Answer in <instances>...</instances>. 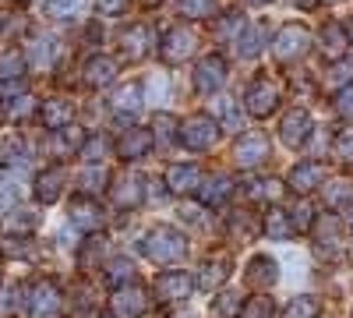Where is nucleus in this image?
I'll use <instances>...</instances> for the list:
<instances>
[{"label": "nucleus", "instance_id": "obj_23", "mask_svg": "<svg viewBox=\"0 0 353 318\" xmlns=\"http://www.w3.org/2000/svg\"><path fill=\"white\" fill-rule=\"evenodd\" d=\"M113 78H117L113 57H92V61L85 64V85L88 89H106V85H113Z\"/></svg>", "mask_w": 353, "mask_h": 318}, {"label": "nucleus", "instance_id": "obj_5", "mask_svg": "<svg viewBox=\"0 0 353 318\" xmlns=\"http://www.w3.org/2000/svg\"><path fill=\"white\" fill-rule=\"evenodd\" d=\"M223 81H226V61H223L219 53H209V57H201V61L194 64V89L201 96L219 92Z\"/></svg>", "mask_w": 353, "mask_h": 318}, {"label": "nucleus", "instance_id": "obj_54", "mask_svg": "<svg viewBox=\"0 0 353 318\" xmlns=\"http://www.w3.org/2000/svg\"><path fill=\"white\" fill-rule=\"evenodd\" d=\"M103 177H106L103 170H99V173H96V170H92V173H85V184H88V191H96V184H103Z\"/></svg>", "mask_w": 353, "mask_h": 318}, {"label": "nucleus", "instance_id": "obj_32", "mask_svg": "<svg viewBox=\"0 0 353 318\" xmlns=\"http://www.w3.org/2000/svg\"><path fill=\"white\" fill-rule=\"evenodd\" d=\"M138 106H141V81H131V85H124V89H117V96H113L117 113H134Z\"/></svg>", "mask_w": 353, "mask_h": 318}, {"label": "nucleus", "instance_id": "obj_49", "mask_svg": "<svg viewBox=\"0 0 353 318\" xmlns=\"http://www.w3.org/2000/svg\"><path fill=\"white\" fill-rule=\"evenodd\" d=\"M156 128H159V138L163 141H173V131L181 128V121H173L170 113H156Z\"/></svg>", "mask_w": 353, "mask_h": 318}, {"label": "nucleus", "instance_id": "obj_47", "mask_svg": "<svg viewBox=\"0 0 353 318\" xmlns=\"http://www.w3.org/2000/svg\"><path fill=\"white\" fill-rule=\"evenodd\" d=\"M336 110H339V117L353 121V81L343 85V89L336 92Z\"/></svg>", "mask_w": 353, "mask_h": 318}, {"label": "nucleus", "instance_id": "obj_12", "mask_svg": "<svg viewBox=\"0 0 353 318\" xmlns=\"http://www.w3.org/2000/svg\"><path fill=\"white\" fill-rule=\"evenodd\" d=\"M279 138H283V146H290V149H301L304 141L311 138V113H307L304 106L290 110L286 117H283V124H279Z\"/></svg>", "mask_w": 353, "mask_h": 318}, {"label": "nucleus", "instance_id": "obj_48", "mask_svg": "<svg viewBox=\"0 0 353 318\" xmlns=\"http://www.w3.org/2000/svg\"><path fill=\"white\" fill-rule=\"evenodd\" d=\"M0 156H4V163H25V146H21V138H8L4 149H0Z\"/></svg>", "mask_w": 353, "mask_h": 318}, {"label": "nucleus", "instance_id": "obj_40", "mask_svg": "<svg viewBox=\"0 0 353 318\" xmlns=\"http://www.w3.org/2000/svg\"><path fill=\"white\" fill-rule=\"evenodd\" d=\"M325 81H329V85H339V81L350 85V81H353V57H339V61H332Z\"/></svg>", "mask_w": 353, "mask_h": 318}, {"label": "nucleus", "instance_id": "obj_11", "mask_svg": "<svg viewBox=\"0 0 353 318\" xmlns=\"http://www.w3.org/2000/svg\"><path fill=\"white\" fill-rule=\"evenodd\" d=\"M61 311V290H57L53 279H39L28 294V315L32 318H53Z\"/></svg>", "mask_w": 353, "mask_h": 318}, {"label": "nucleus", "instance_id": "obj_24", "mask_svg": "<svg viewBox=\"0 0 353 318\" xmlns=\"http://www.w3.org/2000/svg\"><path fill=\"white\" fill-rule=\"evenodd\" d=\"M230 195H233V177H226V173H216V177H209L205 184H198V198H201L209 209L223 206Z\"/></svg>", "mask_w": 353, "mask_h": 318}, {"label": "nucleus", "instance_id": "obj_46", "mask_svg": "<svg viewBox=\"0 0 353 318\" xmlns=\"http://www.w3.org/2000/svg\"><path fill=\"white\" fill-rule=\"evenodd\" d=\"M325 201H329V206H343V201H353V184H350V181H336V184L329 188Z\"/></svg>", "mask_w": 353, "mask_h": 318}, {"label": "nucleus", "instance_id": "obj_41", "mask_svg": "<svg viewBox=\"0 0 353 318\" xmlns=\"http://www.w3.org/2000/svg\"><path fill=\"white\" fill-rule=\"evenodd\" d=\"M332 156H336L339 163H353V128H346V131L336 135V141H332Z\"/></svg>", "mask_w": 353, "mask_h": 318}, {"label": "nucleus", "instance_id": "obj_6", "mask_svg": "<svg viewBox=\"0 0 353 318\" xmlns=\"http://www.w3.org/2000/svg\"><path fill=\"white\" fill-rule=\"evenodd\" d=\"M110 308H113V318H141L145 311H149V294H145L141 286H134V283L117 286Z\"/></svg>", "mask_w": 353, "mask_h": 318}, {"label": "nucleus", "instance_id": "obj_36", "mask_svg": "<svg viewBox=\"0 0 353 318\" xmlns=\"http://www.w3.org/2000/svg\"><path fill=\"white\" fill-rule=\"evenodd\" d=\"M237 318H276V304L265 297V294H258V297H251V301L241 308Z\"/></svg>", "mask_w": 353, "mask_h": 318}, {"label": "nucleus", "instance_id": "obj_50", "mask_svg": "<svg viewBox=\"0 0 353 318\" xmlns=\"http://www.w3.org/2000/svg\"><path fill=\"white\" fill-rule=\"evenodd\" d=\"M18 297H21V290H18V286L4 290V301H0V318H11V315L18 311Z\"/></svg>", "mask_w": 353, "mask_h": 318}, {"label": "nucleus", "instance_id": "obj_9", "mask_svg": "<svg viewBox=\"0 0 353 318\" xmlns=\"http://www.w3.org/2000/svg\"><path fill=\"white\" fill-rule=\"evenodd\" d=\"M265 159H269V138H265L261 131H251L237 141V149H233V163H237L241 170H254L261 166Z\"/></svg>", "mask_w": 353, "mask_h": 318}, {"label": "nucleus", "instance_id": "obj_60", "mask_svg": "<svg viewBox=\"0 0 353 318\" xmlns=\"http://www.w3.org/2000/svg\"><path fill=\"white\" fill-rule=\"evenodd\" d=\"M325 4H339V0H325Z\"/></svg>", "mask_w": 353, "mask_h": 318}, {"label": "nucleus", "instance_id": "obj_51", "mask_svg": "<svg viewBox=\"0 0 353 318\" xmlns=\"http://www.w3.org/2000/svg\"><path fill=\"white\" fill-rule=\"evenodd\" d=\"M96 8H99V14L117 18V14H124V11H128V0H96Z\"/></svg>", "mask_w": 353, "mask_h": 318}, {"label": "nucleus", "instance_id": "obj_2", "mask_svg": "<svg viewBox=\"0 0 353 318\" xmlns=\"http://www.w3.org/2000/svg\"><path fill=\"white\" fill-rule=\"evenodd\" d=\"M184 141V149H191V152H209L216 141H219V124H216V117H209V113H194V117H188V121H181V128H176Z\"/></svg>", "mask_w": 353, "mask_h": 318}, {"label": "nucleus", "instance_id": "obj_20", "mask_svg": "<svg viewBox=\"0 0 353 318\" xmlns=\"http://www.w3.org/2000/svg\"><path fill=\"white\" fill-rule=\"evenodd\" d=\"M156 146V138L152 131H145V128H131L121 135V141H117V152H121V159H141V156H149Z\"/></svg>", "mask_w": 353, "mask_h": 318}, {"label": "nucleus", "instance_id": "obj_22", "mask_svg": "<svg viewBox=\"0 0 353 318\" xmlns=\"http://www.w3.org/2000/svg\"><path fill=\"white\" fill-rule=\"evenodd\" d=\"M71 117H74V103H71V99H61V96H57V99H46L43 110H39V121H43V128H50V131L68 128Z\"/></svg>", "mask_w": 353, "mask_h": 318}, {"label": "nucleus", "instance_id": "obj_35", "mask_svg": "<svg viewBox=\"0 0 353 318\" xmlns=\"http://www.w3.org/2000/svg\"><path fill=\"white\" fill-rule=\"evenodd\" d=\"M230 234L237 237L241 244H248V241H254V234H258V223L251 219V212H233V216H230Z\"/></svg>", "mask_w": 353, "mask_h": 318}, {"label": "nucleus", "instance_id": "obj_14", "mask_svg": "<svg viewBox=\"0 0 353 318\" xmlns=\"http://www.w3.org/2000/svg\"><path fill=\"white\" fill-rule=\"evenodd\" d=\"M314 248L325 258H339L343 255V230H339L336 216H321L314 223Z\"/></svg>", "mask_w": 353, "mask_h": 318}, {"label": "nucleus", "instance_id": "obj_8", "mask_svg": "<svg viewBox=\"0 0 353 318\" xmlns=\"http://www.w3.org/2000/svg\"><path fill=\"white\" fill-rule=\"evenodd\" d=\"M230 269H233V262H230V255L226 251H216V255H209L201 262V269H198V290H205V294H212V290H219V286L230 279Z\"/></svg>", "mask_w": 353, "mask_h": 318}, {"label": "nucleus", "instance_id": "obj_4", "mask_svg": "<svg viewBox=\"0 0 353 318\" xmlns=\"http://www.w3.org/2000/svg\"><path fill=\"white\" fill-rule=\"evenodd\" d=\"M244 106L251 117H269V113H276L279 106V85L269 81V78H254L248 85V92H244Z\"/></svg>", "mask_w": 353, "mask_h": 318}, {"label": "nucleus", "instance_id": "obj_33", "mask_svg": "<svg viewBox=\"0 0 353 318\" xmlns=\"http://www.w3.org/2000/svg\"><path fill=\"white\" fill-rule=\"evenodd\" d=\"M241 308H244V304H241V294H237V290H223V294L212 301L209 311H212V318H237Z\"/></svg>", "mask_w": 353, "mask_h": 318}, {"label": "nucleus", "instance_id": "obj_59", "mask_svg": "<svg viewBox=\"0 0 353 318\" xmlns=\"http://www.w3.org/2000/svg\"><path fill=\"white\" fill-rule=\"evenodd\" d=\"M145 4H149V8H152V4H159V0H145Z\"/></svg>", "mask_w": 353, "mask_h": 318}, {"label": "nucleus", "instance_id": "obj_34", "mask_svg": "<svg viewBox=\"0 0 353 318\" xmlns=\"http://www.w3.org/2000/svg\"><path fill=\"white\" fill-rule=\"evenodd\" d=\"M248 195H251L254 201H279V198H283V184L272 181V177H258V181H251Z\"/></svg>", "mask_w": 353, "mask_h": 318}, {"label": "nucleus", "instance_id": "obj_29", "mask_svg": "<svg viewBox=\"0 0 353 318\" xmlns=\"http://www.w3.org/2000/svg\"><path fill=\"white\" fill-rule=\"evenodd\" d=\"M233 43H237V53H241V57H254V53L265 46V25H251V28L244 25L241 36L233 39Z\"/></svg>", "mask_w": 353, "mask_h": 318}, {"label": "nucleus", "instance_id": "obj_13", "mask_svg": "<svg viewBox=\"0 0 353 318\" xmlns=\"http://www.w3.org/2000/svg\"><path fill=\"white\" fill-rule=\"evenodd\" d=\"M191 294V276L181 272V269H170V272H159L156 276V301L159 304H176Z\"/></svg>", "mask_w": 353, "mask_h": 318}, {"label": "nucleus", "instance_id": "obj_37", "mask_svg": "<svg viewBox=\"0 0 353 318\" xmlns=\"http://www.w3.org/2000/svg\"><path fill=\"white\" fill-rule=\"evenodd\" d=\"M241 28H244V14L230 11V14H223V21L216 25V39H219V43H230V39L241 36Z\"/></svg>", "mask_w": 353, "mask_h": 318}, {"label": "nucleus", "instance_id": "obj_39", "mask_svg": "<svg viewBox=\"0 0 353 318\" xmlns=\"http://www.w3.org/2000/svg\"><path fill=\"white\" fill-rule=\"evenodd\" d=\"M212 110H216V117L233 131V128H241V113H237V103L233 99H226V96H219L216 103H212Z\"/></svg>", "mask_w": 353, "mask_h": 318}, {"label": "nucleus", "instance_id": "obj_7", "mask_svg": "<svg viewBox=\"0 0 353 318\" xmlns=\"http://www.w3.org/2000/svg\"><path fill=\"white\" fill-rule=\"evenodd\" d=\"M110 198H113L121 209H138L141 198H145V177H141V173H134V170L117 173L113 188H110Z\"/></svg>", "mask_w": 353, "mask_h": 318}, {"label": "nucleus", "instance_id": "obj_52", "mask_svg": "<svg viewBox=\"0 0 353 318\" xmlns=\"http://www.w3.org/2000/svg\"><path fill=\"white\" fill-rule=\"evenodd\" d=\"M28 113H32V96H21V99H14L11 103V117H28Z\"/></svg>", "mask_w": 353, "mask_h": 318}, {"label": "nucleus", "instance_id": "obj_26", "mask_svg": "<svg viewBox=\"0 0 353 318\" xmlns=\"http://www.w3.org/2000/svg\"><path fill=\"white\" fill-rule=\"evenodd\" d=\"M346 46H350V32H346L339 21H329L325 28H321V53H325L329 61L346 57Z\"/></svg>", "mask_w": 353, "mask_h": 318}, {"label": "nucleus", "instance_id": "obj_28", "mask_svg": "<svg viewBox=\"0 0 353 318\" xmlns=\"http://www.w3.org/2000/svg\"><path fill=\"white\" fill-rule=\"evenodd\" d=\"M283 318H321V301L311 294H301L283 308Z\"/></svg>", "mask_w": 353, "mask_h": 318}, {"label": "nucleus", "instance_id": "obj_10", "mask_svg": "<svg viewBox=\"0 0 353 318\" xmlns=\"http://www.w3.org/2000/svg\"><path fill=\"white\" fill-rule=\"evenodd\" d=\"M244 283L251 286V290L265 294V290H272V286L279 283V262L272 255H254L251 262H248V276Z\"/></svg>", "mask_w": 353, "mask_h": 318}, {"label": "nucleus", "instance_id": "obj_19", "mask_svg": "<svg viewBox=\"0 0 353 318\" xmlns=\"http://www.w3.org/2000/svg\"><path fill=\"white\" fill-rule=\"evenodd\" d=\"M198 184H201V170L194 163H173L166 170V188L173 195H194Z\"/></svg>", "mask_w": 353, "mask_h": 318}, {"label": "nucleus", "instance_id": "obj_53", "mask_svg": "<svg viewBox=\"0 0 353 318\" xmlns=\"http://www.w3.org/2000/svg\"><path fill=\"white\" fill-rule=\"evenodd\" d=\"M11 198H14V188H11L8 181H0V209H8Z\"/></svg>", "mask_w": 353, "mask_h": 318}, {"label": "nucleus", "instance_id": "obj_18", "mask_svg": "<svg viewBox=\"0 0 353 318\" xmlns=\"http://www.w3.org/2000/svg\"><path fill=\"white\" fill-rule=\"evenodd\" d=\"M152 46H156V36H152L149 25H131L128 32L121 36V53L128 57V61H141Z\"/></svg>", "mask_w": 353, "mask_h": 318}, {"label": "nucleus", "instance_id": "obj_45", "mask_svg": "<svg viewBox=\"0 0 353 318\" xmlns=\"http://www.w3.org/2000/svg\"><path fill=\"white\" fill-rule=\"evenodd\" d=\"M106 272H110L106 279H110L113 286H124V279H131L134 266L128 262V258H113V262H110V269H106Z\"/></svg>", "mask_w": 353, "mask_h": 318}, {"label": "nucleus", "instance_id": "obj_42", "mask_svg": "<svg viewBox=\"0 0 353 318\" xmlns=\"http://www.w3.org/2000/svg\"><path fill=\"white\" fill-rule=\"evenodd\" d=\"M286 216H290L293 234H304V230H311V206H307V201H297V206H293Z\"/></svg>", "mask_w": 353, "mask_h": 318}, {"label": "nucleus", "instance_id": "obj_57", "mask_svg": "<svg viewBox=\"0 0 353 318\" xmlns=\"http://www.w3.org/2000/svg\"><path fill=\"white\" fill-rule=\"evenodd\" d=\"M173 318H194V311H188V308H184V311H176Z\"/></svg>", "mask_w": 353, "mask_h": 318}, {"label": "nucleus", "instance_id": "obj_56", "mask_svg": "<svg viewBox=\"0 0 353 318\" xmlns=\"http://www.w3.org/2000/svg\"><path fill=\"white\" fill-rule=\"evenodd\" d=\"M241 4H248V8H261V4H269V0H241Z\"/></svg>", "mask_w": 353, "mask_h": 318}, {"label": "nucleus", "instance_id": "obj_27", "mask_svg": "<svg viewBox=\"0 0 353 318\" xmlns=\"http://www.w3.org/2000/svg\"><path fill=\"white\" fill-rule=\"evenodd\" d=\"M261 230H265V234H269L272 241H290V237H293V226H290L286 209H269V212H265Z\"/></svg>", "mask_w": 353, "mask_h": 318}, {"label": "nucleus", "instance_id": "obj_3", "mask_svg": "<svg viewBox=\"0 0 353 318\" xmlns=\"http://www.w3.org/2000/svg\"><path fill=\"white\" fill-rule=\"evenodd\" d=\"M307 50H311V32L304 25H293V21L283 25L276 32V39H272V57L283 61V64L301 61V57H307Z\"/></svg>", "mask_w": 353, "mask_h": 318}, {"label": "nucleus", "instance_id": "obj_55", "mask_svg": "<svg viewBox=\"0 0 353 318\" xmlns=\"http://www.w3.org/2000/svg\"><path fill=\"white\" fill-rule=\"evenodd\" d=\"M293 4H297V8H304V11H311V8L318 4V0H293Z\"/></svg>", "mask_w": 353, "mask_h": 318}, {"label": "nucleus", "instance_id": "obj_21", "mask_svg": "<svg viewBox=\"0 0 353 318\" xmlns=\"http://www.w3.org/2000/svg\"><path fill=\"white\" fill-rule=\"evenodd\" d=\"M64 184H68V170L64 166H46L36 177V198L43 201V206H53V201L61 198Z\"/></svg>", "mask_w": 353, "mask_h": 318}, {"label": "nucleus", "instance_id": "obj_30", "mask_svg": "<svg viewBox=\"0 0 353 318\" xmlns=\"http://www.w3.org/2000/svg\"><path fill=\"white\" fill-rule=\"evenodd\" d=\"M57 135V146H53V156H71L81 149V141H85V131L81 128H61V131H53Z\"/></svg>", "mask_w": 353, "mask_h": 318}, {"label": "nucleus", "instance_id": "obj_58", "mask_svg": "<svg viewBox=\"0 0 353 318\" xmlns=\"http://www.w3.org/2000/svg\"><path fill=\"white\" fill-rule=\"evenodd\" d=\"M346 219H350V223H353V201H350V216H346Z\"/></svg>", "mask_w": 353, "mask_h": 318}, {"label": "nucleus", "instance_id": "obj_17", "mask_svg": "<svg viewBox=\"0 0 353 318\" xmlns=\"http://www.w3.org/2000/svg\"><path fill=\"white\" fill-rule=\"evenodd\" d=\"M68 216H71V226H74V230H81V234H92V230H99V226H103V219H106L96 198H74Z\"/></svg>", "mask_w": 353, "mask_h": 318}, {"label": "nucleus", "instance_id": "obj_44", "mask_svg": "<svg viewBox=\"0 0 353 318\" xmlns=\"http://www.w3.org/2000/svg\"><path fill=\"white\" fill-rule=\"evenodd\" d=\"M181 11L184 18H212L216 0H181Z\"/></svg>", "mask_w": 353, "mask_h": 318}, {"label": "nucleus", "instance_id": "obj_43", "mask_svg": "<svg viewBox=\"0 0 353 318\" xmlns=\"http://www.w3.org/2000/svg\"><path fill=\"white\" fill-rule=\"evenodd\" d=\"M85 0H46V14L50 18H71L81 11Z\"/></svg>", "mask_w": 353, "mask_h": 318}, {"label": "nucleus", "instance_id": "obj_1", "mask_svg": "<svg viewBox=\"0 0 353 318\" xmlns=\"http://www.w3.org/2000/svg\"><path fill=\"white\" fill-rule=\"evenodd\" d=\"M141 255L149 258V262H156V266H173V262H181V258L188 255V241H184V234L176 226L159 223V226H152L149 234L141 237Z\"/></svg>", "mask_w": 353, "mask_h": 318}, {"label": "nucleus", "instance_id": "obj_16", "mask_svg": "<svg viewBox=\"0 0 353 318\" xmlns=\"http://www.w3.org/2000/svg\"><path fill=\"white\" fill-rule=\"evenodd\" d=\"M290 191H297V195H311V191H318L321 188V181H325V166L321 163H314V159H304V163H297L290 170Z\"/></svg>", "mask_w": 353, "mask_h": 318}, {"label": "nucleus", "instance_id": "obj_25", "mask_svg": "<svg viewBox=\"0 0 353 318\" xmlns=\"http://www.w3.org/2000/svg\"><path fill=\"white\" fill-rule=\"evenodd\" d=\"M36 226H39V216L32 209H11L4 223H0V230L8 237H28V234H36Z\"/></svg>", "mask_w": 353, "mask_h": 318}, {"label": "nucleus", "instance_id": "obj_38", "mask_svg": "<svg viewBox=\"0 0 353 318\" xmlns=\"http://www.w3.org/2000/svg\"><path fill=\"white\" fill-rule=\"evenodd\" d=\"M103 156H106V138H85V141H81L78 159H85L88 166H99Z\"/></svg>", "mask_w": 353, "mask_h": 318}, {"label": "nucleus", "instance_id": "obj_31", "mask_svg": "<svg viewBox=\"0 0 353 318\" xmlns=\"http://www.w3.org/2000/svg\"><path fill=\"white\" fill-rule=\"evenodd\" d=\"M18 78H25V53L4 50L0 53V81H18Z\"/></svg>", "mask_w": 353, "mask_h": 318}, {"label": "nucleus", "instance_id": "obj_15", "mask_svg": "<svg viewBox=\"0 0 353 318\" xmlns=\"http://www.w3.org/2000/svg\"><path fill=\"white\" fill-rule=\"evenodd\" d=\"M163 61L166 64H181V61H188V57L194 53V32H188L184 25H176V28H170V32L163 36Z\"/></svg>", "mask_w": 353, "mask_h": 318}]
</instances>
